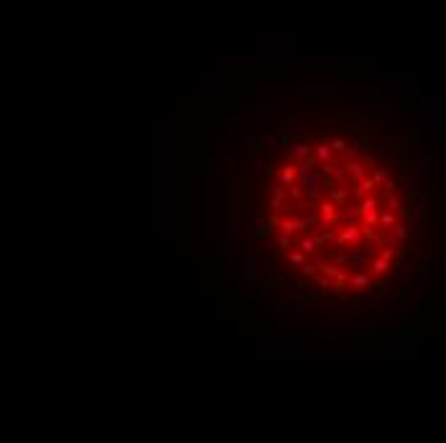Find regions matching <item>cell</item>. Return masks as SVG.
Instances as JSON below:
<instances>
[{
    "label": "cell",
    "instance_id": "1",
    "mask_svg": "<svg viewBox=\"0 0 446 443\" xmlns=\"http://www.w3.org/2000/svg\"><path fill=\"white\" fill-rule=\"evenodd\" d=\"M369 136H326L292 151L282 172L290 216L282 246L321 290L364 295L403 264L413 233L411 180Z\"/></svg>",
    "mask_w": 446,
    "mask_h": 443
}]
</instances>
